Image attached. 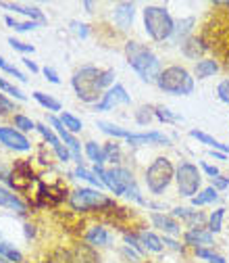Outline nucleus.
<instances>
[{
	"label": "nucleus",
	"mask_w": 229,
	"mask_h": 263,
	"mask_svg": "<svg viewBox=\"0 0 229 263\" xmlns=\"http://www.w3.org/2000/svg\"><path fill=\"white\" fill-rule=\"evenodd\" d=\"M100 76L102 71L96 69V67H81L75 71L73 76V88L77 92V96L86 103H94L98 96L102 92V86H100Z\"/></svg>",
	"instance_id": "obj_3"
},
{
	"label": "nucleus",
	"mask_w": 229,
	"mask_h": 263,
	"mask_svg": "<svg viewBox=\"0 0 229 263\" xmlns=\"http://www.w3.org/2000/svg\"><path fill=\"white\" fill-rule=\"evenodd\" d=\"M86 240L90 242V245H96V247H105V245H109L111 242V234L107 232L105 228H92L90 232L86 234Z\"/></svg>",
	"instance_id": "obj_19"
},
{
	"label": "nucleus",
	"mask_w": 229,
	"mask_h": 263,
	"mask_svg": "<svg viewBox=\"0 0 229 263\" xmlns=\"http://www.w3.org/2000/svg\"><path fill=\"white\" fill-rule=\"evenodd\" d=\"M196 255L202 257V259H209L211 263H227L221 255H215V253H211L209 249H196Z\"/></svg>",
	"instance_id": "obj_35"
},
{
	"label": "nucleus",
	"mask_w": 229,
	"mask_h": 263,
	"mask_svg": "<svg viewBox=\"0 0 229 263\" xmlns=\"http://www.w3.org/2000/svg\"><path fill=\"white\" fill-rule=\"evenodd\" d=\"M140 240H142V245H144L146 251H152V253H160L162 251V240L156 234H152V232H142L140 234Z\"/></svg>",
	"instance_id": "obj_22"
},
{
	"label": "nucleus",
	"mask_w": 229,
	"mask_h": 263,
	"mask_svg": "<svg viewBox=\"0 0 229 263\" xmlns=\"http://www.w3.org/2000/svg\"><path fill=\"white\" fill-rule=\"evenodd\" d=\"M86 153H88V157H90V159L96 163L98 167H100L102 163H105V157H102V148L98 146L96 142H88V144H86Z\"/></svg>",
	"instance_id": "obj_27"
},
{
	"label": "nucleus",
	"mask_w": 229,
	"mask_h": 263,
	"mask_svg": "<svg viewBox=\"0 0 229 263\" xmlns=\"http://www.w3.org/2000/svg\"><path fill=\"white\" fill-rule=\"evenodd\" d=\"M227 186H229V180H227V178H221V176L213 178V188H215V190H223V188H227Z\"/></svg>",
	"instance_id": "obj_44"
},
{
	"label": "nucleus",
	"mask_w": 229,
	"mask_h": 263,
	"mask_svg": "<svg viewBox=\"0 0 229 263\" xmlns=\"http://www.w3.org/2000/svg\"><path fill=\"white\" fill-rule=\"evenodd\" d=\"M223 215H225V209H217L213 215H211V221H209V230L211 232H221V226H223Z\"/></svg>",
	"instance_id": "obj_30"
},
{
	"label": "nucleus",
	"mask_w": 229,
	"mask_h": 263,
	"mask_svg": "<svg viewBox=\"0 0 229 263\" xmlns=\"http://www.w3.org/2000/svg\"><path fill=\"white\" fill-rule=\"evenodd\" d=\"M152 223H154L156 228H160L162 232H167V234H177V232H179V223L173 221L171 217L160 215V213H152Z\"/></svg>",
	"instance_id": "obj_18"
},
{
	"label": "nucleus",
	"mask_w": 229,
	"mask_h": 263,
	"mask_svg": "<svg viewBox=\"0 0 229 263\" xmlns=\"http://www.w3.org/2000/svg\"><path fill=\"white\" fill-rule=\"evenodd\" d=\"M71 207L75 211H88V209H100L105 205H111V201L102 192L98 190H90V188H81V190H75L69 199Z\"/></svg>",
	"instance_id": "obj_6"
},
{
	"label": "nucleus",
	"mask_w": 229,
	"mask_h": 263,
	"mask_svg": "<svg viewBox=\"0 0 229 263\" xmlns=\"http://www.w3.org/2000/svg\"><path fill=\"white\" fill-rule=\"evenodd\" d=\"M190 136H192V138H196V140H200V142H204V144H206V146H211V148H219L223 155H227V153H229V146H227V144H221V142H219V140H215L213 136L204 134V132L192 129V132H190Z\"/></svg>",
	"instance_id": "obj_20"
},
{
	"label": "nucleus",
	"mask_w": 229,
	"mask_h": 263,
	"mask_svg": "<svg viewBox=\"0 0 229 263\" xmlns=\"http://www.w3.org/2000/svg\"><path fill=\"white\" fill-rule=\"evenodd\" d=\"M48 121H50V125H52V127H54V129L58 132V136H60V138L65 140V144L69 146V151H71L73 159H75L77 163H81V151H79V142H77V140H75V138H73V136L69 134L67 129H65V125L60 123V119H56V117H50Z\"/></svg>",
	"instance_id": "obj_11"
},
{
	"label": "nucleus",
	"mask_w": 229,
	"mask_h": 263,
	"mask_svg": "<svg viewBox=\"0 0 229 263\" xmlns=\"http://www.w3.org/2000/svg\"><path fill=\"white\" fill-rule=\"evenodd\" d=\"M9 44H11L15 50H21V52H34V46H31V44H23V42H19V40H15V38H9Z\"/></svg>",
	"instance_id": "obj_43"
},
{
	"label": "nucleus",
	"mask_w": 229,
	"mask_h": 263,
	"mask_svg": "<svg viewBox=\"0 0 229 263\" xmlns=\"http://www.w3.org/2000/svg\"><path fill=\"white\" fill-rule=\"evenodd\" d=\"M0 257H7L11 261H21L23 259V255L19 251H15L13 247H9L7 242H0Z\"/></svg>",
	"instance_id": "obj_32"
},
{
	"label": "nucleus",
	"mask_w": 229,
	"mask_h": 263,
	"mask_svg": "<svg viewBox=\"0 0 229 263\" xmlns=\"http://www.w3.org/2000/svg\"><path fill=\"white\" fill-rule=\"evenodd\" d=\"M25 65H27V67H29L31 71H38V65H36V63H31V61H25Z\"/></svg>",
	"instance_id": "obj_48"
},
{
	"label": "nucleus",
	"mask_w": 229,
	"mask_h": 263,
	"mask_svg": "<svg viewBox=\"0 0 229 263\" xmlns=\"http://www.w3.org/2000/svg\"><path fill=\"white\" fill-rule=\"evenodd\" d=\"M119 103L127 105V103H132V98H129V94L125 92V88L121 84H115L113 88H109L107 94H102V101L96 105V111H109Z\"/></svg>",
	"instance_id": "obj_9"
},
{
	"label": "nucleus",
	"mask_w": 229,
	"mask_h": 263,
	"mask_svg": "<svg viewBox=\"0 0 229 263\" xmlns=\"http://www.w3.org/2000/svg\"><path fill=\"white\" fill-rule=\"evenodd\" d=\"M15 125L21 127V129H25V132H29V129L36 127V123L31 121V119H27L25 115H15Z\"/></svg>",
	"instance_id": "obj_38"
},
{
	"label": "nucleus",
	"mask_w": 229,
	"mask_h": 263,
	"mask_svg": "<svg viewBox=\"0 0 229 263\" xmlns=\"http://www.w3.org/2000/svg\"><path fill=\"white\" fill-rule=\"evenodd\" d=\"M3 7L5 9H11V11H15V13H21V15H27L29 19H36V21H40V23H44L46 19H44V15L38 11V9H34V7H21V5H7V3H3Z\"/></svg>",
	"instance_id": "obj_21"
},
{
	"label": "nucleus",
	"mask_w": 229,
	"mask_h": 263,
	"mask_svg": "<svg viewBox=\"0 0 229 263\" xmlns=\"http://www.w3.org/2000/svg\"><path fill=\"white\" fill-rule=\"evenodd\" d=\"M0 142L7 144L9 148H15V151H29L31 148L29 140L21 134V132H17L15 127H5V125H0Z\"/></svg>",
	"instance_id": "obj_10"
},
{
	"label": "nucleus",
	"mask_w": 229,
	"mask_h": 263,
	"mask_svg": "<svg viewBox=\"0 0 229 263\" xmlns=\"http://www.w3.org/2000/svg\"><path fill=\"white\" fill-rule=\"evenodd\" d=\"M173 174L175 172H173L171 161L165 159V157H158L152 165L146 170V184H148V188L154 194H158V192L169 188V184L173 180Z\"/></svg>",
	"instance_id": "obj_5"
},
{
	"label": "nucleus",
	"mask_w": 229,
	"mask_h": 263,
	"mask_svg": "<svg viewBox=\"0 0 229 263\" xmlns=\"http://www.w3.org/2000/svg\"><path fill=\"white\" fill-rule=\"evenodd\" d=\"M217 71H219V65H217V61H213V59H202V61H198V63H196V69H194V73H196V78H198V80L211 78V76H215Z\"/></svg>",
	"instance_id": "obj_16"
},
{
	"label": "nucleus",
	"mask_w": 229,
	"mask_h": 263,
	"mask_svg": "<svg viewBox=\"0 0 229 263\" xmlns=\"http://www.w3.org/2000/svg\"><path fill=\"white\" fill-rule=\"evenodd\" d=\"M73 27H75V31L81 36V38H86L88 36V29H86V25H79V23H73Z\"/></svg>",
	"instance_id": "obj_47"
},
{
	"label": "nucleus",
	"mask_w": 229,
	"mask_h": 263,
	"mask_svg": "<svg viewBox=\"0 0 229 263\" xmlns=\"http://www.w3.org/2000/svg\"><path fill=\"white\" fill-rule=\"evenodd\" d=\"M192 25H194V19H192V17H190V19H183V21H179V23L173 27V36L179 40L181 36H185V34H188Z\"/></svg>",
	"instance_id": "obj_33"
},
{
	"label": "nucleus",
	"mask_w": 229,
	"mask_h": 263,
	"mask_svg": "<svg viewBox=\"0 0 229 263\" xmlns=\"http://www.w3.org/2000/svg\"><path fill=\"white\" fill-rule=\"evenodd\" d=\"M34 98H36V101H38L42 107H46L48 111H60V103L56 101V98L44 94V92H34Z\"/></svg>",
	"instance_id": "obj_24"
},
{
	"label": "nucleus",
	"mask_w": 229,
	"mask_h": 263,
	"mask_svg": "<svg viewBox=\"0 0 229 263\" xmlns=\"http://www.w3.org/2000/svg\"><path fill=\"white\" fill-rule=\"evenodd\" d=\"M0 69H5L7 73L15 76V78H17V80H21V82H25V80H27V78H25V76H23V73H21V71L15 67V65H9V63H7L3 57H0Z\"/></svg>",
	"instance_id": "obj_34"
},
{
	"label": "nucleus",
	"mask_w": 229,
	"mask_h": 263,
	"mask_svg": "<svg viewBox=\"0 0 229 263\" xmlns=\"http://www.w3.org/2000/svg\"><path fill=\"white\" fill-rule=\"evenodd\" d=\"M0 88H3V90H7L9 94H13L15 98H19V101H25V94H23L19 88H15L13 84H9L7 80H3V78H0Z\"/></svg>",
	"instance_id": "obj_36"
},
{
	"label": "nucleus",
	"mask_w": 229,
	"mask_h": 263,
	"mask_svg": "<svg viewBox=\"0 0 229 263\" xmlns=\"http://www.w3.org/2000/svg\"><path fill=\"white\" fill-rule=\"evenodd\" d=\"M200 174L198 167L192 165V163H181L179 170H177V188L181 196H194L198 192L200 186Z\"/></svg>",
	"instance_id": "obj_7"
},
{
	"label": "nucleus",
	"mask_w": 229,
	"mask_h": 263,
	"mask_svg": "<svg viewBox=\"0 0 229 263\" xmlns=\"http://www.w3.org/2000/svg\"><path fill=\"white\" fill-rule=\"evenodd\" d=\"M198 44H202V42L196 40V38H190V40L183 44V52H185L188 57H198V52L204 50V46H198Z\"/></svg>",
	"instance_id": "obj_31"
},
{
	"label": "nucleus",
	"mask_w": 229,
	"mask_h": 263,
	"mask_svg": "<svg viewBox=\"0 0 229 263\" xmlns=\"http://www.w3.org/2000/svg\"><path fill=\"white\" fill-rule=\"evenodd\" d=\"M60 123L65 125V129H67L69 132V134H71V132H81V121L75 117V115H71V113H63V117H60Z\"/></svg>",
	"instance_id": "obj_26"
},
{
	"label": "nucleus",
	"mask_w": 229,
	"mask_h": 263,
	"mask_svg": "<svg viewBox=\"0 0 229 263\" xmlns=\"http://www.w3.org/2000/svg\"><path fill=\"white\" fill-rule=\"evenodd\" d=\"M202 167H204V172H206L209 176H213V178H217V176H219V170H217V167H213V165H206V163H202Z\"/></svg>",
	"instance_id": "obj_46"
},
{
	"label": "nucleus",
	"mask_w": 229,
	"mask_h": 263,
	"mask_svg": "<svg viewBox=\"0 0 229 263\" xmlns=\"http://www.w3.org/2000/svg\"><path fill=\"white\" fill-rule=\"evenodd\" d=\"M0 263H9V261H7L5 257H0Z\"/></svg>",
	"instance_id": "obj_50"
},
{
	"label": "nucleus",
	"mask_w": 229,
	"mask_h": 263,
	"mask_svg": "<svg viewBox=\"0 0 229 263\" xmlns=\"http://www.w3.org/2000/svg\"><path fill=\"white\" fill-rule=\"evenodd\" d=\"M0 205H3V207H9V209H13V211H17L19 215L25 213V205L17 199L15 194H11V192L5 190V188H0Z\"/></svg>",
	"instance_id": "obj_17"
},
{
	"label": "nucleus",
	"mask_w": 229,
	"mask_h": 263,
	"mask_svg": "<svg viewBox=\"0 0 229 263\" xmlns=\"http://www.w3.org/2000/svg\"><path fill=\"white\" fill-rule=\"evenodd\" d=\"M217 190L211 186V188H206L204 192H200L198 196H194V199H192V203L196 205V207H200V205H206V203H213V201H217Z\"/></svg>",
	"instance_id": "obj_25"
},
{
	"label": "nucleus",
	"mask_w": 229,
	"mask_h": 263,
	"mask_svg": "<svg viewBox=\"0 0 229 263\" xmlns=\"http://www.w3.org/2000/svg\"><path fill=\"white\" fill-rule=\"evenodd\" d=\"M173 215H177V217H183V219H188L190 223H196L198 226L204 217H202V213H198V211H190V209H175L173 211Z\"/></svg>",
	"instance_id": "obj_29"
},
{
	"label": "nucleus",
	"mask_w": 229,
	"mask_h": 263,
	"mask_svg": "<svg viewBox=\"0 0 229 263\" xmlns=\"http://www.w3.org/2000/svg\"><path fill=\"white\" fill-rule=\"evenodd\" d=\"M154 115H156L160 121H177V119H179L177 115H173V113H171L169 109H165V107H156Z\"/></svg>",
	"instance_id": "obj_37"
},
{
	"label": "nucleus",
	"mask_w": 229,
	"mask_h": 263,
	"mask_svg": "<svg viewBox=\"0 0 229 263\" xmlns=\"http://www.w3.org/2000/svg\"><path fill=\"white\" fill-rule=\"evenodd\" d=\"M102 157H105V161L117 163V161L121 159V151H119V144H117V142H109V144H105V148H102Z\"/></svg>",
	"instance_id": "obj_28"
},
{
	"label": "nucleus",
	"mask_w": 229,
	"mask_h": 263,
	"mask_svg": "<svg viewBox=\"0 0 229 263\" xmlns=\"http://www.w3.org/2000/svg\"><path fill=\"white\" fill-rule=\"evenodd\" d=\"M7 23H9V25H13L17 31H27V29H36V27H38L34 21H29V23H15L11 17H7Z\"/></svg>",
	"instance_id": "obj_41"
},
{
	"label": "nucleus",
	"mask_w": 229,
	"mask_h": 263,
	"mask_svg": "<svg viewBox=\"0 0 229 263\" xmlns=\"http://www.w3.org/2000/svg\"><path fill=\"white\" fill-rule=\"evenodd\" d=\"M158 88L165 90L169 94H192L194 90V78L190 76V71L179 65H171V67L162 69L158 80H156Z\"/></svg>",
	"instance_id": "obj_2"
},
{
	"label": "nucleus",
	"mask_w": 229,
	"mask_h": 263,
	"mask_svg": "<svg viewBox=\"0 0 229 263\" xmlns=\"http://www.w3.org/2000/svg\"><path fill=\"white\" fill-rule=\"evenodd\" d=\"M44 76H46L52 84H58V82H60V80H58V76H56V71H54V69H50V67H46V69H44Z\"/></svg>",
	"instance_id": "obj_45"
},
{
	"label": "nucleus",
	"mask_w": 229,
	"mask_h": 263,
	"mask_svg": "<svg viewBox=\"0 0 229 263\" xmlns=\"http://www.w3.org/2000/svg\"><path fill=\"white\" fill-rule=\"evenodd\" d=\"M34 182H36V176H34V170H31L29 163L17 161L13 165V172L9 174V184L19 192H27Z\"/></svg>",
	"instance_id": "obj_8"
},
{
	"label": "nucleus",
	"mask_w": 229,
	"mask_h": 263,
	"mask_svg": "<svg viewBox=\"0 0 229 263\" xmlns=\"http://www.w3.org/2000/svg\"><path fill=\"white\" fill-rule=\"evenodd\" d=\"M144 23H146V31L150 34L152 40H167L173 36L175 23H173L169 11L160 9V7H146Z\"/></svg>",
	"instance_id": "obj_4"
},
{
	"label": "nucleus",
	"mask_w": 229,
	"mask_h": 263,
	"mask_svg": "<svg viewBox=\"0 0 229 263\" xmlns=\"http://www.w3.org/2000/svg\"><path fill=\"white\" fill-rule=\"evenodd\" d=\"M13 109H15V105L9 101L5 94H0V113H3V115H9Z\"/></svg>",
	"instance_id": "obj_42"
},
{
	"label": "nucleus",
	"mask_w": 229,
	"mask_h": 263,
	"mask_svg": "<svg viewBox=\"0 0 229 263\" xmlns=\"http://www.w3.org/2000/svg\"><path fill=\"white\" fill-rule=\"evenodd\" d=\"M115 21L121 25V29H127L134 21V5L132 3H121L115 7Z\"/></svg>",
	"instance_id": "obj_13"
},
{
	"label": "nucleus",
	"mask_w": 229,
	"mask_h": 263,
	"mask_svg": "<svg viewBox=\"0 0 229 263\" xmlns=\"http://www.w3.org/2000/svg\"><path fill=\"white\" fill-rule=\"evenodd\" d=\"M217 94H219V98H221L223 103H227V105H229V80H225V82H221V84H219Z\"/></svg>",
	"instance_id": "obj_40"
},
{
	"label": "nucleus",
	"mask_w": 229,
	"mask_h": 263,
	"mask_svg": "<svg viewBox=\"0 0 229 263\" xmlns=\"http://www.w3.org/2000/svg\"><path fill=\"white\" fill-rule=\"evenodd\" d=\"M36 129L40 132V134H42V136H44V138H46L50 144H52V148H54V153L58 155V159H60V161H69V157H71L69 148L60 144V140H58V138L52 134V129H50V127H46L44 123H38V125H36Z\"/></svg>",
	"instance_id": "obj_12"
},
{
	"label": "nucleus",
	"mask_w": 229,
	"mask_h": 263,
	"mask_svg": "<svg viewBox=\"0 0 229 263\" xmlns=\"http://www.w3.org/2000/svg\"><path fill=\"white\" fill-rule=\"evenodd\" d=\"M125 54H127V61L129 65L140 73V78L144 82H156L158 76H160V61L156 59V54L146 48L144 44L140 42H127L125 44Z\"/></svg>",
	"instance_id": "obj_1"
},
{
	"label": "nucleus",
	"mask_w": 229,
	"mask_h": 263,
	"mask_svg": "<svg viewBox=\"0 0 229 263\" xmlns=\"http://www.w3.org/2000/svg\"><path fill=\"white\" fill-rule=\"evenodd\" d=\"M75 176H79V178H84V180H88L90 184H94V186H98L100 188L102 186V182L98 180V178H94V174H90V172H86L84 167H77V172H75Z\"/></svg>",
	"instance_id": "obj_39"
},
{
	"label": "nucleus",
	"mask_w": 229,
	"mask_h": 263,
	"mask_svg": "<svg viewBox=\"0 0 229 263\" xmlns=\"http://www.w3.org/2000/svg\"><path fill=\"white\" fill-rule=\"evenodd\" d=\"M185 242L192 245V247H198V245H211L213 242V234L211 232H204L200 228H192L185 232Z\"/></svg>",
	"instance_id": "obj_15"
},
{
	"label": "nucleus",
	"mask_w": 229,
	"mask_h": 263,
	"mask_svg": "<svg viewBox=\"0 0 229 263\" xmlns=\"http://www.w3.org/2000/svg\"><path fill=\"white\" fill-rule=\"evenodd\" d=\"M98 127H100L102 132H107V134H111V136H115V138H129L132 136V132H127V129H123V127H119V125H113V123H107V121H98Z\"/></svg>",
	"instance_id": "obj_23"
},
{
	"label": "nucleus",
	"mask_w": 229,
	"mask_h": 263,
	"mask_svg": "<svg viewBox=\"0 0 229 263\" xmlns=\"http://www.w3.org/2000/svg\"><path fill=\"white\" fill-rule=\"evenodd\" d=\"M129 144H148V142H160V144H167L169 138L160 132H148V134H132L127 138Z\"/></svg>",
	"instance_id": "obj_14"
},
{
	"label": "nucleus",
	"mask_w": 229,
	"mask_h": 263,
	"mask_svg": "<svg viewBox=\"0 0 229 263\" xmlns=\"http://www.w3.org/2000/svg\"><path fill=\"white\" fill-rule=\"evenodd\" d=\"M227 59H229V50H227Z\"/></svg>",
	"instance_id": "obj_51"
},
{
	"label": "nucleus",
	"mask_w": 229,
	"mask_h": 263,
	"mask_svg": "<svg viewBox=\"0 0 229 263\" xmlns=\"http://www.w3.org/2000/svg\"><path fill=\"white\" fill-rule=\"evenodd\" d=\"M213 157H217V159H225V155H223V153H215V151H213Z\"/></svg>",
	"instance_id": "obj_49"
}]
</instances>
